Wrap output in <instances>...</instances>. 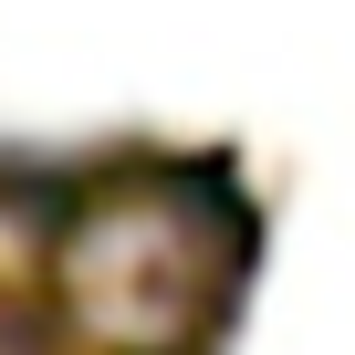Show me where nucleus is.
<instances>
[{"label": "nucleus", "instance_id": "nucleus-1", "mask_svg": "<svg viewBox=\"0 0 355 355\" xmlns=\"http://www.w3.org/2000/svg\"><path fill=\"white\" fill-rule=\"evenodd\" d=\"M251 209L209 157H125L42 220V313L63 355H199L241 293Z\"/></svg>", "mask_w": 355, "mask_h": 355}]
</instances>
